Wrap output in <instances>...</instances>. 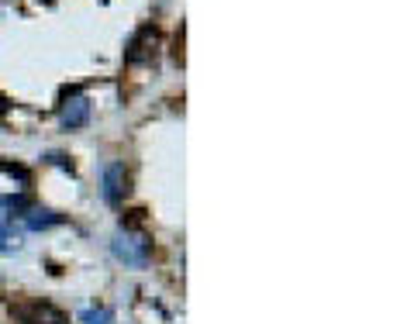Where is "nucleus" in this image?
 <instances>
[{"label": "nucleus", "mask_w": 414, "mask_h": 324, "mask_svg": "<svg viewBox=\"0 0 414 324\" xmlns=\"http://www.w3.org/2000/svg\"><path fill=\"white\" fill-rule=\"evenodd\" d=\"M131 190V176L124 169V162H107L104 166V200L107 204H121Z\"/></svg>", "instance_id": "4"}, {"label": "nucleus", "mask_w": 414, "mask_h": 324, "mask_svg": "<svg viewBox=\"0 0 414 324\" xmlns=\"http://www.w3.org/2000/svg\"><path fill=\"white\" fill-rule=\"evenodd\" d=\"M87 118H90V100H87L80 90H69V100H66V104H63V111H59L63 128H66V131L83 128V125H87Z\"/></svg>", "instance_id": "5"}, {"label": "nucleus", "mask_w": 414, "mask_h": 324, "mask_svg": "<svg viewBox=\"0 0 414 324\" xmlns=\"http://www.w3.org/2000/svg\"><path fill=\"white\" fill-rule=\"evenodd\" d=\"M8 111H11V104H8V97H4V94H0V118H4Z\"/></svg>", "instance_id": "10"}, {"label": "nucleus", "mask_w": 414, "mask_h": 324, "mask_svg": "<svg viewBox=\"0 0 414 324\" xmlns=\"http://www.w3.org/2000/svg\"><path fill=\"white\" fill-rule=\"evenodd\" d=\"M155 42H159V28H155V25H142V28L131 35L128 49H124V63H128V66H145V63H152Z\"/></svg>", "instance_id": "2"}, {"label": "nucleus", "mask_w": 414, "mask_h": 324, "mask_svg": "<svg viewBox=\"0 0 414 324\" xmlns=\"http://www.w3.org/2000/svg\"><path fill=\"white\" fill-rule=\"evenodd\" d=\"M0 173L18 176V180H21V186H32V173H28L25 166H18V162H0Z\"/></svg>", "instance_id": "8"}, {"label": "nucleus", "mask_w": 414, "mask_h": 324, "mask_svg": "<svg viewBox=\"0 0 414 324\" xmlns=\"http://www.w3.org/2000/svg\"><path fill=\"white\" fill-rule=\"evenodd\" d=\"M111 252H114V259H121L124 266H131V269H145L149 259H152V241H149V235L121 231V235L111 241Z\"/></svg>", "instance_id": "1"}, {"label": "nucleus", "mask_w": 414, "mask_h": 324, "mask_svg": "<svg viewBox=\"0 0 414 324\" xmlns=\"http://www.w3.org/2000/svg\"><path fill=\"white\" fill-rule=\"evenodd\" d=\"M80 321H83V324H111V321H114V310H111V307H94V310H83Z\"/></svg>", "instance_id": "7"}, {"label": "nucleus", "mask_w": 414, "mask_h": 324, "mask_svg": "<svg viewBox=\"0 0 414 324\" xmlns=\"http://www.w3.org/2000/svg\"><path fill=\"white\" fill-rule=\"evenodd\" d=\"M4 207L21 214V210H32V200H28V197H4Z\"/></svg>", "instance_id": "9"}, {"label": "nucleus", "mask_w": 414, "mask_h": 324, "mask_svg": "<svg viewBox=\"0 0 414 324\" xmlns=\"http://www.w3.org/2000/svg\"><path fill=\"white\" fill-rule=\"evenodd\" d=\"M25 221H28V228H32V231H42V228H56V224H63L66 217H63V214H56V210L32 207V210L25 214Z\"/></svg>", "instance_id": "6"}, {"label": "nucleus", "mask_w": 414, "mask_h": 324, "mask_svg": "<svg viewBox=\"0 0 414 324\" xmlns=\"http://www.w3.org/2000/svg\"><path fill=\"white\" fill-rule=\"evenodd\" d=\"M14 317H18L21 324H66L63 310H56L52 303H42V300L14 303Z\"/></svg>", "instance_id": "3"}]
</instances>
